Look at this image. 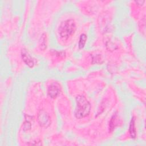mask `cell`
<instances>
[{"mask_svg": "<svg viewBox=\"0 0 146 146\" xmlns=\"http://www.w3.org/2000/svg\"><path fill=\"white\" fill-rule=\"evenodd\" d=\"M76 104L75 116L77 119H82L89 115L91 110V105L84 96L79 95L76 98Z\"/></svg>", "mask_w": 146, "mask_h": 146, "instance_id": "1", "label": "cell"}, {"mask_svg": "<svg viewBox=\"0 0 146 146\" xmlns=\"http://www.w3.org/2000/svg\"><path fill=\"white\" fill-rule=\"evenodd\" d=\"M76 30L75 22L72 19H67L61 23L58 31L60 36L63 39H67L71 36Z\"/></svg>", "mask_w": 146, "mask_h": 146, "instance_id": "2", "label": "cell"}, {"mask_svg": "<svg viewBox=\"0 0 146 146\" xmlns=\"http://www.w3.org/2000/svg\"><path fill=\"white\" fill-rule=\"evenodd\" d=\"M38 121L39 125L43 127H47L51 124L49 115L44 110H40L37 115Z\"/></svg>", "mask_w": 146, "mask_h": 146, "instance_id": "3", "label": "cell"}, {"mask_svg": "<svg viewBox=\"0 0 146 146\" xmlns=\"http://www.w3.org/2000/svg\"><path fill=\"white\" fill-rule=\"evenodd\" d=\"M60 91V86L58 82H52L48 87L47 93L48 96L51 98H56Z\"/></svg>", "mask_w": 146, "mask_h": 146, "instance_id": "4", "label": "cell"}, {"mask_svg": "<svg viewBox=\"0 0 146 146\" xmlns=\"http://www.w3.org/2000/svg\"><path fill=\"white\" fill-rule=\"evenodd\" d=\"M22 57L24 61V62L26 63V65H27L29 67L31 68L34 65V62L33 59V58L29 55V54L25 50H23L22 52Z\"/></svg>", "mask_w": 146, "mask_h": 146, "instance_id": "5", "label": "cell"}, {"mask_svg": "<svg viewBox=\"0 0 146 146\" xmlns=\"http://www.w3.org/2000/svg\"><path fill=\"white\" fill-rule=\"evenodd\" d=\"M118 117L116 115L112 116L109 124L110 131H112L114 129V128L118 125Z\"/></svg>", "mask_w": 146, "mask_h": 146, "instance_id": "6", "label": "cell"}, {"mask_svg": "<svg viewBox=\"0 0 146 146\" xmlns=\"http://www.w3.org/2000/svg\"><path fill=\"white\" fill-rule=\"evenodd\" d=\"M129 131V133L131 137L135 138L136 133V128L135 127V119L133 117H132L131 120Z\"/></svg>", "mask_w": 146, "mask_h": 146, "instance_id": "7", "label": "cell"}, {"mask_svg": "<svg viewBox=\"0 0 146 146\" xmlns=\"http://www.w3.org/2000/svg\"><path fill=\"white\" fill-rule=\"evenodd\" d=\"M87 40V35L85 34H82L79 39V48H82L84 47Z\"/></svg>", "mask_w": 146, "mask_h": 146, "instance_id": "8", "label": "cell"}, {"mask_svg": "<svg viewBox=\"0 0 146 146\" xmlns=\"http://www.w3.org/2000/svg\"><path fill=\"white\" fill-rule=\"evenodd\" d=\"M42 37H43V41H40V47H41V48L42 49V47L43 46L44 47V49L45 48H46V42L45 41L46 40V34H42Z\"/></svg>", "mask_w": 146, "mask_h": 146, "instance_id": "9", "label": "cell"}, {"mask_svg": "<svg viewBox=\"0 0 146 146\" xmlns=\"http://www.w3.org/2000/svg\"><path fill=\"white\" fill-rule=\"evenodd\" d=\"M23 125H24V129L25 130V129L28 130V129H30L31 126V124L29 120H27V119H26V121H25Z\"/></svg>", "mask_w": 146, "mask_h": 146, "instance_id": "10", "label": "cell"}, {"mask_svg": "<svg viewBox=\"0 0 146 146\" xmlns=\"http://www.w3.org/2000/svg\"><path fill=\"white\" fill-rule=\"evenodd\" d=\"M136 2L139 5H143V3L145 2V1H136Z\"/></svg>", "mask_w": 146, "mask_h": 146, "instance_id": "11", "label": "cell"}]
</instances>
